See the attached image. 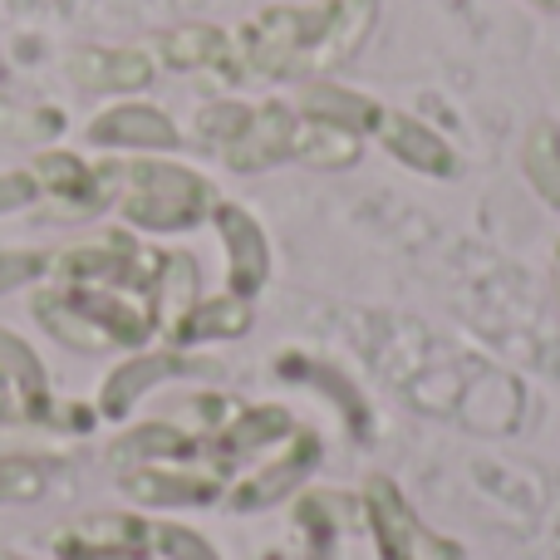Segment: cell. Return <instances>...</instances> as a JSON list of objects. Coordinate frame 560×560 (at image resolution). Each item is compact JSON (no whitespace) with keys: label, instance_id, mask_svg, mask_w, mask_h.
Returning a JSON list of instances; mask_svg holds the SVG:
<instances>
[{"label":"cell","instance_id":"9c48e42d","mask_svg":"<svg viewBox=\"0 0 560 560\" xmlns=\"http://www.w3.org/2000/svg\"><path fill=\"white\" fill-rule=\"evenodd\" d=\"M295 128H300V108L280 104V98L256 104L252 124L222 148L226 167H232V173H266V167L285 163L290 148H295Z\"/></svg>","mask_w":560,"mask_h":560},{"label":"cell","instance_id":"7402d4cb","mask_svg":"<svg viewBox=\"0 0 560 560\" xmlns=\"http://www.w3.org/2000/svg\"><path fill=\"white\" fill-rule=\"evenodd\" d=\"M197 285H202V271H197V261L187 252H173L158 261V276H153V290H148V319H153V329H163V335H173V325L187 315V310L197 305Z\"/></svg>","mask_w":560,"mask_h":560},{"label":"cell","instance_id":"603a6c76","mask_svg":"<svg viewBox=\"0 0 560 560\" xmlns=\"http://www.w3.org/2000/svg\"><path fill=\"white\" fill-rule=\"evenodd\" d=\"M35 319L59 339V345L79 349V354H104V349H114V339H108L104 329H98L94 319H89L84 310L74 305V300H69L65 285L35 290Z\"/></svg>","mask_w":560,"mask_h":560},{"label":"cell","instance_id":"30bf717a","mask_svg":"<svg viewBox=\"0 0 560 560\" xmlns=\"http://www.w3.org/2000/svg\"><path fill=\"white\" fill-rule=\"evenodd\" d=\"M295 433V418H290V408L280 404H252V408H236L232 418H226L222 428H217V443H207V457H212V472H232V467H242L246 457L266 453V447L285 443V438Z\"/></svg>","mask_w":560,"mask_h":560},{"label":"cell","instance_id":"44dd1931","mask_svg":"<svg viewBox=\"0 0 560 560\" xmlns=\"http://www.w3.org/2000/svg\"><path fill=\"white\" fill-rule=\"evenodd\" d=\"M202 453V443H197L187 428H177V423H143V428H133V433H124L114 443V463H124V467H183V463H192V457Z\"/></svg>","mask_w":560,"mask_h":560},{"label":"cell","instance_id":"4316f807","mask_svg":"<svg viewBox=\"0 0 560 560\" xmlns=\"http://www.w3.org/2000/svg\"><path fill=\"white\" fill-rule=\"evenodd\" d=\"M522 167H526L532 192L560 212V133H556V124L532 128V138H526V148H522Z\"/></svg>","mask_w":560,"mask_h":560},{"label":"cell","instance_id":"83f0119b","mask_svg":"<svg viewBox=\"0 0 560 560\" xmlns=\"http://www.w3.org/2000/svg\"><path fill=\"white\" fill-rule=\"evenodd\" d=\"M246 124H252V104H236V98H217L197 114V133L207 148H226Z\"/></svg>","mask_w":560,"mask_h":560},{"label":"cell","instance_id":"ffe728a7","mask_svg":"<svg viewBox=\"0 0 560 560\" xmlns=\"http://www.w3.org/2000/svg\"><path fill=\"white\" fill-rule=\"evenodd\" d=\"M252 329V300L242 295H212V300H197L183 319L173 325V345L187 349V345H217V339H242Z\"/></svg>","mask_w":560,"mask_h":560},{"label":"cell","instance_id":"5bb4252c","mask_svg":"<svg viewBox=\"0 0 560 560\" xmlns=\"http://www.w3.org/2000/svg\"><path fill=\"white\" fill-rule=\"evenodd\" d=\"M0 378H5V388L15 394L20 418L59 428V413H65V408H59L55 394H49V378H45V369H39V354L20 335H10V329H0Z\"/></svg>","mask_w":560,"mask_h":560},{"label":"cell","instance_id":"2e32d148","mask_svg":"<svg viewBox=\"0 0 560 560\" xmlns=\"http://www.w3.org/2000/svg\"><path fill=\"white\" fill-rule=\"evenodd\" d=\"M89 138L98 148H143V153H167L183 143V133L173 128V118L153 104H118L108 114H98L89 124Z\"/></svg>","mask_w":560,"mask_h":560},{"label":"cell","instance_id":"484cf974","mask_svg":"<svg viewBox=\"0 0 560 560\" xmlns=\"http://www.w3.org/2000/svg\"><path fill=\"white\" fill-rule=\"evenodd\" d=\"M300 114H305V118H325V124H339V128H349V133L364 138V133H374V128H378L384 104L354 94V89H339V84H310L305 94H300Z\"/></svg>","mask_w":560,"mask_h":560},{"label":"cell","instance_id":"5b68a950","mask_svg":"<svg viewBox=\"0 0 560 560\" xmlns=\"http://www.w3.org/2000/svg\"><path fill=\"white\" fill-rule=\"evenodd\" d=\"M35 187L55 202L59 217H94L108 202H118V163H84L74 153H39L35 158Z\"/></svg>","mask_w":560,"mask_h":560},{"label":"cell","instance_id":"ac0fdd59","mask_svg":"<svg viewBox=\"0 0 560 560\" xmlns=\"http://www.w3.org/2000/svg\"><path fill=\"white\" fill-rule=\"evenodd\" d=\"M69 79L89 94H128L153 84V59L143 49H79L69 59Z\"/></svg>","mask_w":560,"mask_h":560},{"label":"cell","instance_id":"3957f363","mask_svg":"<svg viewBox=\"0 0 560 560\" xmlns=\"http://www.w3.org/2000/svg\"><path fill=\"white\" fill-rule=\"evenodd\" d=\"M325 30V5H276L236 35L242 74H305V55Z\"/></svg>","mask_w":560,"mask_h":560},{"label":"cell","instance_id":"277c9868","mask_svg":"<svg viewBox=\"0 0 560 560\" xmlns=\"http://www.w3.org/2000/svg\"><path fill=\"white\" fill-rule=\"evenodd\" d=\"M364 516L378 560H457V546L438 541L433 532L418 526L413 506L394 487V477H369L364 482Z\"/></svg>","mask_w":560,"mask_h":560},{"label":"cell","instance_id":"e0dca14e","mask_svg":"<svg viewBox=\"0 0 560 560\" xmlns=\"http://www.w3.org/2000/svg\"><path fill=\"white\" fill-rule=\"evenodd\" d=\"M378 15V0H325V30H319L315 49L305 55V74H325V69L354 59V49L369 39Z\"/></svg>","mask_w":560,"mask_h":560},{"label":"cell","instance_id":"d6a6232c","mask_svg":"<svg viewBox=\"0 0 560 560\" xmlns=\"http://www.w3.org/2000/svg\"><path fill=\"white\" fill-rule=\"evenodd\" d=\"M0 560H30V556H15V551H0Z\"/></svg>","mask_w":560,"mask_h":560},{"label":"cell","instance_id":"d4e9b609","mask_svg":"<svg viewBox=\"0 0 560 560\" xmlns=\"http://www.w3.org/2000/svg\"><path fill=\"white\" fill-rule=\"evenodd\" d=\"M290 158L305 163V167H319V173H339V167H354L359 158H364V138L349 133V128H339V124H325V118L300 114Z\"/></svg>","mask_w":560,"mask_h":560},{"label":"cell","instance_id":"f1b7e54d","mask_svg":"<svg viewBox=\"0 0 560 560\" xmlns=\"http://www.w3.org/2000/svg\"><path fill=\"white\" fill-rule=\"evenodd\" d=\"M45 492V467L30 457H0V502H35Z\"/></svg>","mask_w":560,"mask_h":560},{"label":"cell","instance_id":"1f68e13d","mask_svg":"<svg viewBox=\"0 0 560 560\" xmlns=\"http://www.w3.org/2000/svg\"><path fill=\"white\" fill-rule=\"evenodd\" d=\"M39 197L35 177L30 173H0V212H15V207H30Z\"/></svg>","mask_w":560,"mask_h":560},{"label":"cell","instance_id":"d590c367","mask_svg":"<svg viewBox=\"0 0 560 560\" xmlns=\"http://www.w3.org/2000/svg\"><path fill=\"white\" fill-rule=\"evenodd\" d=\"M556 256H560V246H556Z\"/></svg>","mask_w":560,"mask_h":560},{"label":"cell","instance_id":"f546056e","mask_svg":"<svg viewBox=\"0 0 560 560\" xmlns=\"http://www.w3.org/2000/svg\"><path fill=\"white\" fill-rule=\"evenodd\" d=\"M153 546H158L163 560H222L207 536H197L192 526H173V522L153 526Z\"/></svg>","mask_w":560,"mask_h":560},{"label":"cell","instance_id":"8992f818","mask_svg":"<svg viewBox=\"0 0 560 560\" xmlns=\"http://www.w3.org/2000/svg\"><path fill=\"white\" fill-rule=\"evenodd\" d=\"M153 526L128 512H94L55 536L59 560H148Z\"/></svg>","mask_w":560,"mask_h":560},{"label":"cell","instance_id":"836d02e7","mask_svg":"<svg viewBox=\"0 0 560 560\" xmlns=\"http://www.w3.org/2000/svg\"><path fill=\"white\" fill-rule=\"evenodd\" d=\"M536 5H546V10H560V0H536Z\"/></svg>","mask_w":560,"mask_h":560},{"label":"cell","instance_id":"7a4b0ae2","mask_svg":"<svg viewBox=\"0 0 560 560\" xmlns=\"http://www.w3.org/2000/svg\"><path fill=\"white\" fill-rule=\"evenodd\" d=\"M163 256L143 252L128 232H108L94 242H79L69 252H59L49 261V271L59 276V285L74 290H124V295H148Z\"/></svg>","mask_w":560,"mask_h":560},{"label":"cell","instance_id":"52a82bcc","mask_svg":"<svg viewBox=\"0 0 560 560\" xmlns=\"http://www.w3.org/2000/svg\"><path fill=\"white\" fill-rule=\"evenodd\" d=\"M212 222L226 246V290L242 300L261 295V285L271 280V242H266L261 222L242 202H217Z\"/></svg>","mask_w":560,"mask_h":560},{"label":"cell","instance_id":"8fae6325","mask_svg":"<svg viewBox=\"0 0 560 560\" xmlns=\"http://www.w3.org/2000/svg\"><path fill=\"white\" fill-rule=\"evenodd\" d=\"M276 374L285 378V384L319 388V394L339 408V418H345V428H349V438H354V443H369V438H374V413H369L364 388H359L339 364H325V359H310V354L285 349V354H276Z\"/></svg>","mask_w":560,"mask_h":560},{"label":"cell","instance_id":"9a60e30c","mask_svg":"<svg viewBox=\"0 0 560 560\" xmlns=\"http://www.w3.org/2000/svg\"><path fill=\"white\" fill-rule=\"evenodd\" d=\"M374 138L398 158V163L413 167V173H423V177H453L457 173V153H453V148H447L428 124L398 114V108H384V114H378Z\"/></svg>","mask_w":560,"mask_h":560},{"label":"cell","instance_id":"e575fe53","mask_svg":"<svg viewBox=\"0 0 560 560\" xmlns=\"http://www.w3.org/2000/svg\"><path fill=\"white\" fill-rule=\"evenodd\" d=\"M266 560H280V556H266Z\"/></svg>","mask_w":560,"mask_h":560},{"label":"cell","instance_id":"6da1fadb","mask_svg":"<svg viewBox=\"0 0 560 560\" xmlns=\"http://www.w3.org/2000/svg\"><path fill=\"white\" fill-rule=\"evenodd\" d=\"M217 192L202 173L177 163H158V158H138V163H118V212L138 232H192L212 217Z\"/></svg>","mask_w":560,"mask_h":560},{"label":"cell","instance_id":"7c38bea8","mask_svg":"<svg viewBox=\"0 0 560 560\" xmlns=\"http://www.w3.org/2000/svg\"><path fill=\"white\" fill-rule=\"evenodd\" d=\"M319 457H325V447H319L315 433H290L285 453H280L276 463H266L261 472H252L246 482H236L232 512H266V506L285 502V497L319 467Z\"/></svg>","mask_w":560,"mask_h":560},{"label":"cell","instance_id":"cb8c5ba5","mask_svg":"<svg viewBox=\"0 0 560 560\" xmlns=\"http://www.w3.org/2000/svg\"><path fill=\"white\" fill-rule=\"evenodd\" d=\"M354 522V502L339 492H305L295 502V526L305 536V560H335L339 532Z\"/></svg>","mask_w":560,"mask_h":560},{"label":"cell","instance_id":"4fadbf2b","mask_svg":"<svg viewBox=\"0 0 560 560\" xmlns=\"http://www.w3.org/2000/svg\"><path fill=\"white\" fill-rule=\"evenodd\" d=\"M124 497L138 506H212L222 497V477L217 472H183V467H128Z\"/></svg>","mask_w":560,"mask_h":560},{"label":"cell","instance_id":"4dcf8cb0","mask_svg":"<svg viewBox=\"0 0 560 560\" xmlns=\"http://www.w3.org/2000/svg\"><path fill=\"white\" fill-rule=\"evenodd\" d=\"M49 271V256L39 252H0V295L15 285H35Z\"/></svg>","mask_w":560,"mask_h":560},{"label":"cell","instance_id":"ba28073f","mask_svg":"<svg viewBox=\"0 0 560 560\" xmlns=\"http://www.w3.org/2000/svg\"><path fill=\"white\" fill-rule=\"evenodd\" d=\"M183 374H217V364L212 359H187L177 349H167V354H133L128 364H114V374L98 388V418H128V408L148 388L167 384V378H183Z\"/></svg>","mask_w":560,"mask_h":560},{"label":"cell","instance_id":"d6986e66","mask_svg":"<svg viewBox=\"0 0 560 560\" xmlns=\"http://www.w3.org/2000/svg\"><path fill=\"white\" fill-rule=\"evenodd\" d=\"M158 55L173 69H217L222 79H242V59H236V39L222 35L217 25H183L167 30L158 39Z\"/></svg>","mask_w":560,"mask_h":560}]
</instances>
